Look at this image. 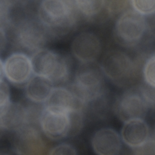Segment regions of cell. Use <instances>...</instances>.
I'll use <instances>...</instances> for the list:
<instances>
[{
	"label": "cell",
	"instance_id": "obj_15",
	"mask_svg": "<svg viewBox=\"0 0 155 155\" xmlns=\"http://www.w3.org/2000/svg\"><path fill=\"white\" fill-rule=\"evenodd\" d=\"M24 87L25 96L30 102L44 104L54 87L48 79L34 74Z\"/></svg>",
	"mask_w": 155,
	"mask_h": 155
},
{
	"label": "cell",
	"instance_id": "obj_4",
	"mask_svg": "<svg viewBox=\"0 0 155 155\" xmlns=\"http://www.w3.org/2000/svg\"><path fill=\"white\" fill-rule=\"evenodd\" d=\"M100 66L104 76L119 87L131 84L136 76L134 62L128 54L119 50L106 53Z\"/></svg>",
	"mask_w": 155,
	"mask_h": 155
},
{
	"label": "cell",
	"instance_id": "obj_10",
	"mask_svg": "<svg viewBox=\"0 0 155 155\" xmlns=\"http://www.w3.org/2000/svg\"><path fill=\"white\" fill-rule=\"evenodd\" d=\"M122 140L114 129L104 127L97 130L93 135L91 145L98 155H117L122 148Z\"/></svg>",
	"mask_w": 155,
	"mask_h": 155
},
{
	"label": "cell",
	"instance_id": "obj_17",
	"mask_svg": "<svg viewBox=\"0 0 155 155\" xmlns=\"http://www.w3.org/2000/svg\"><path fill=\"white\" fill-rule=\"evenodd\" d=\"M130 5L131 9L145 17L153 15L155 12L154 0H132L130 1Z\"/></svg>",
	"mask_w": 155,
	"mask_h": 155
},
{
	"label": "cell",
	"instance_id": "obj_19",
	"mask_svg": "<svg viewBox=\"0 0 155 155\" xmlns=\"http://www.w3.org/2000/svg\"><path fill=\"white\" fill-rule=\"evenodd\" d=\"M11 102L8 84L5 79H0V108L7 106Z\"/></svg>",
	"mask_w": 155,
	"mask_h": 155
},
{
	"label": "cell",
	"instance_id": "obj_21",
	"mask_svg": "<svg viewBox=\"0 0 155 155\" xmlns=\"http://www.w3.org/2000/svg\"><path fill=\"white\" fill-rule=\"evenodd\" d=\"M134 154L145 155V154H154L155 153V142L153 136L151 137L142 145L132 149Z\"/></svg>",
	"mask_w": 155,
	"mask_h": 155
},
{
	"label": "cell",
	"instance_id": "obj_16",
	"mask_svg": "<svg viewBox=\"0 0 155 155\" xmlns=\"http://www.w3.org/2000/svg\"><path fill=\"white\" fill-rule=\"evenodd\" d=\"M79 13L88 18H94L106 8V1L101 0L74 1Z\"/></svg>",
	"mask_w": 155,
	"mask_h": 155
},
{
	"label": "cell",
	"instance_id": "obj_7",
	"mask_svg": "<svg viewBox=\"0 0 155 155\" xmlns=\"http://www.w3.org/2000/svg\"><path fill=\"white\" fill-rule=\"evenodd\" d=\"M39 125L43 134L49 139L59 140L72 135L71 113L44 105Z\"/></svg>",
	"mask_w": 155,
	"mask_h": 155
},
{
	"label": "cell",
	"instance_id": "obj_6",
	"mask_svg": "<svg viewBox=\"0 0 155 155\" xmlns=\"http://www.w3.org/2000/svg\"><path fill=\"white\" fill-rule=\"evenodd\" d=\"M31 58L21 51H15L0 61V79H5L17 87H25L33 76Z\"/></svg>",
	"mask_w": 155,
	"mask_h": 155
},
{
	"label": "cell",
	"instance_id": "obj_1",
	"mask_svg": "<svg viewBox=\"0 0 155 155\" xmlns=\"http://www.w3.org/2000/svg\"><path fill=\"white\" fill-rule=\"evenodd\" d=\"M79 13L74 1L45 0L39 2L37 16L49 34H64L74 26Z\"/></svg>",
	"mask_w": 155,
	"mask_h": 155
},
{
	"label": "cell",
	"instance_id": "obj_2",
	"mask_svg": "<svg viewBox=\"0 0 155 155\" xmlns=\"http://www.w3.org/2000/svg\"><path fill=\"white\" fill-rule=\"evenodd\" d=\"M104 74L100 65L94 62L80 63L70 87L84 105L99 101L105 94Z\"/></svg>",
	"mask_w": 155,
	"mask_h": 155
},
{
	"label": "cell",
	"instance_id": "obj_5",
	"mask_svg": "<svg viewBox=\"0 0 155 155\" xmlns=\"http://www.w3.org/2000/svg\"><path fill=\"white\" fill-rule=\"evenodd\" d=\"M148 28L146 17L133 9L126 10L117 18L114 35L117 42L124 47H133L144 37Z\"/></svg>",
	"mask_w": 155,
	"mask_h": 155
},
{
	"label": "cell",
	"instance_id": "obj_9",
	"mask_svg": "<svg viewBox=\"0 0 155 155\" xmlns=\"http://www.w3.org/2000/svg\"><path fill=\"white\" fill-rule=\"evenodd\" d=\"M101 49L99 38L90 31L79 33L71 43V53L80 63L95 62L100 55Z\"/></svg>",
	"mask_w": 155,
	"mask_h": 155
},
{
	"label": "cell",
	"instance_id": "obj_11",
	"mask_svg": "<svg viewBox=\"0 0 155 155\" xmlns=\"http://www.w3.org/2000/svg\"><path fill=\"white\" fill-rule=\"evenodd\" d=\"M13 150L19 154H41L44 143L38 131L33 125H26L15 131Z\"/></svg>",
	"mask_w": 155,
	"mask_h": 155
},
{
	"label": "cell",
	"instance_id": "obj_8",
	"mask_svg": "<svg viewBox=\"0 0 155 155\" xmlns=\"http://www.w3.org/2000/svg\"><path fill=\"white\" fill-rule=\"evenodd\" d=\"M150 106L143 96L139 87L127 89L117 99L114 112L123 122L137 118L144 119Z\"/></svg>",
	"mask_w": 155,
	"mask_h": 155
},
{
	"label": "cell",
	"instance_id": "obj_3",
	"mask_svg": "<svg viewBox=\"0 0 155 155\" xmlns=\"http://www.w3.org/2000/svg\"><path fill=\"white\" fill-rule=\"evenodd\" d=\"M33 74L46 78L53 84L65 82L71 73V62L67 56L56 51L42 48L32 53Z\"/></svg>",
	"mask_w": 155,
	"mask_h": 155
},
{
	"label": "cell",
	"instance_id": "obj_13",
	"mask_svg": "<svg viewBox=\"0 0 155 155\" xmlns=\"http://www.w3.org/2000/svg\"><path fill=\"white\" fill-rule=\"evenodd\" d=\"M120 135L122 142L131 150L142 145L151 136L148 124L141 118L124 122Z\"/></svg>",
	"mask_w": 155,
	"mask_h": 155
},
{
	"label": "cell",
	"instance_id": "obj_12",
	"mask_svg": "<svg viewBox=\"0 0 155 155\" xmlns=\"http://www.w3.org/2000/svg\"><path fill=\"white\" fill-rule=\"evenodd\" d=\"M44 105L71 113L82 111L85 105L70 87L58 86L53 88Z\"/></svg>",
	"mask_w": 155,
	"mask_h": 155
},
{
	"label": "cell",
	"instance_id": "obj_20",
	"mask_svg": "<svg viewBox=\"0 0 155 155\" xmlns=\"http://www.w3.org/2000/svg\"><path fill=\"white\" fill-rule=\"evenodd\" d=\"M76 149L71 144L68 143H61L51 148L48 154H76Z\"/></svg>",
	"mask_w": 155,
	"mask_h": 155
},
{
	"label": "cell",
	"instance_id": "obj_18",
	"mask_svg": "<svg viewBox=\"0 0 155 155\" xmlns=\"http://www.w3.org/2000/svg\"><path fill=\"white\" fill-rule=\"evenodd\" d=\"M155 56L153 54L145 61L143 67V77L145 84L155 87Z\"/></svg>",
	"mask_w": 155,
	"mask_h": 155
},
{
	"label": "cell",
	"instance_id": "obj_14",
	"mask_svg": "<svg viewBox=\"0 0 155 155\" xmlns=\"http://www.w3.org/2000/svg\"><path fill=\"white\" fill-rule=\"evenodd\" d=\"M26 125H29L27 105L12 101L7 106L0 108L1 131H15Z\"/></svg>",
	"mask_w": 155,
	"mask_h": 155
},
{
	"label": "cell",
	"instance_id": "obj_22",
	"mask_svg": "<svg viewBox=\"0 0 155 155\" xmlns=\"http://www.w3.org/2000/svg\"><path fill=\"white\" fill-rule=\"evenodd\" d=\"M129 1H106V8L110 15L116 14L119 12H124L126 10Z\"/></svg>",
	"mask_w": 155,
	"mask_h": 155
}]
</instances>
